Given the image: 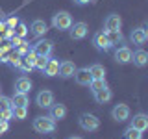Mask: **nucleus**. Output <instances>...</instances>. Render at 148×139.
<instances>
[{"mask_svg": "<svg viewBox=\"0 0 148 139\" xmlns=\"http://www.w3.org/2000/svg\"><path fill=\"white\" fill-rule=\"evenodd\" d=\"M32 126L37 133H54L56 132V120L52 117H48V115H39V117L34 119V122H32Z\"/></svg>", "mask_w": 148, "mask_h": 139, "instance_id": "nucleus-1", "label": "nucleus"}, {"mask_svg": "<svg viewBox=\"0 0 148 139\" xmlns=\"http://www.w3.org/2000/svg\"><path fill=\"white\" fill-rule=\"evenodd\" d=\"M78 124H80V128L83 132H96V130L100 128V119L96 117L95 113H82L80 117H78Z\"/></svg>", "mask_w": 148, "mask_h": 139, "instance_id": "nucleus-2", "label": "nucleus"}, {"mask_svg": "<svg viewBox=\"0 0 148 139\" xmlns=\"http://www.w3.org/2000/svg\"><path fill=\"white\" fill-rule=\"evenodd\" d=\"M72 15L69 11H58L52 15V26L59 32H67L69 28L72 26Z\"/></svg>", "mask_w": 148, "mask_h": 139, "instance_id": "nucleus-3", "label": "nucleus"}, {"mask_svg": "<svg viewBox=\"0 0 148 139\" xmlns=\"http://www.w3.org/2000/svg\"><path fill=\"white\" fill-rule=\"evenodd\" d=\"M130 117H132V111H130V106L124 104V102L115 104L113 109H111V119H113L115 122H124V120H128Z\"/></svg>", "mask_w": 148, "mask_h": 139, "instance_id": "nucleus-4", "label": "nucleus"}, {"mask_svg": "<svg viewBox=\"0 0 148 139\" xmlns=\"http://www.w3.org/2000/svg\"><path fill=\"white\" fill-rule=\"evenodd\" d=\"M87 34H89V26H87V22H72V26L69 28V35H71L72 41H82L85 39Z\"/></svg>", "mask_w": 148, "mask_h": 139, "instance_id": "nucleus-5", "label": "nucleus"}, {"mask_svg": "<svg viewBox=\"0 0 148 139\" xmlns=\"http://www.w3.org/2000/svg\"><path fill=\"white\" fill-rule=\"evenodd\" d=\"M32 50L37 56H45V58H50L54 52V41L50 39H39L35 45H32Z\"/></svg>", "mask_w": 148, "mask_h": 139, "instance_id": "nucleus-6", "label": "nucleus"}, {"mask_svg": "<svg viewBox=\"0 0 148 139\" xmlns=\"http://www.w3.org/2000/svg\"><path fill=\"white\" fill-rule=\"evenodd\" d=\"M92 46H95L98 52H109V50L113 48L106 32H96V34L92 35Z\"/></svg>", "mask_w": 148, "mask_h": 139, "instance_id": "nucleus-7", "label": "nucleus"}, {"mask_svg": "<svg viewBox=\"0 0 148 139\" xmlns=\"http://www.w3.org/2000/svg\"><path fill=\"white\" fill-rule=\"evenodd\" d=\"M130 41H132V45L135 46H143L148 41V32H146V24L145 26H139V28H133L132 32H130Z\"/></svg>", "mask_w": 148, "mask_h": 139, "instance_id": "nucleus-8", "label": "nucleus"}, {"mask_svg": "<svg viewBox=\"0 0 148 139\" xmlns=\"http://www.w3.org/2000/svg\"><path fill=\"white\" fill-rule=\"evenodd\" d=\"M54 93L50 91V89H41L39 93L35 95V104L39 106V108H45V109H48L50 106L54 104Z\"/></svg>", "mask_w": 148, "mask_h": 139, "instance_id": "nucleus-9", "label": "nucleus"}, {"mask_svg": "<svg viewBox=\"0 0 148 139\" xmlns=\"http://www.w3.org/2000/svg\"><path fill=\"white\" fill-rule=\"evenodd\" d=\"M113 59H115L119 65L132 63V48H130V46H126V45L117 46V50H115V54H113Z\"/></svg>", "mask_w": 148, "mask_h": 139, "instance_id": "nucleus-10", "label": "nucleus"}, {"mask_svg": "<svg viewBox=\"0 0 148 139\" xmlns=\"http://www.w3.org/2000/svg\"><path fill=\"white\" fill-rule=\"evenodd\" d=\"M120 28H122V19H120V15L109 13L104 21V32L106 34H108V32H119Z\"/></svg>", "mask_w": 148, "mask_h": 139, "instance_id": "nucleus-11", "label": "nucleus"}, {"mask_svg": "<svg viewBox=\"0 0 148 139\" xmlns=\"http://www.w3.org/2000/svg\"><path fill=\"white\" fill-rule=\"evenodd\" d=\"M76 65H74V61H71V59H65V61H59V71H58V76L63 78V80H69V78L74 76V72H76Z\"/></svg>", "mask_w": 148, "mask_h": 139, "instance_id": "nucleus-12", "label": "nucleus"}, {"mask_svg": "<svg viewBox=\"0 0 148 139\" xmlns=\"http://www.w3.org/2000/svg\"><path fill=\"white\" fill-rule=\"evenodd\" d=\"M130 126L139 130V132H146L148 130V115L146 113H135L133 115V119L130 117Z\"/></svg>", "mask_w": 148, "mask_h": 139, "instance_id": "nucleus-13", "label": "nucleus"}, {"mask_svg": "<svg viewBox=\"0 0 148 139\" xmlns=\"http://www.w3.org/2000/svg\"><path fill=\"white\" fill-rule=\"evenodd\" d=\"M67 113H69L67 106L61 104V102H59V104H56V102H54V104L48 108V117H52L56 122H58V120H63L65 117H67Z\"/></svg>", "mask_w": 148, "mask_h": 139, "instance_id": "nucleus-14", "label": "nucleus"}, {"mask_svg": "<svg viewBox=\"0 0 148 139\" xmlns=\"http://www.w3.org/2000/svg\"><path fill=\"white\" fill-rule=\"evenodd\" d=\"M132 63L135 65V67H139V69H145L148 65V52L139 46L135 52H132Z\"/></svg>", "mask_w": 148, "mask_h": 139, "instance_id": "nucleus-15", "label": "nucleus"}, {"mask_svg": "<svg viewBox=\"0 0 148 139\" xmlns=\"http://www.w3.org/2000/svg\"><path fill=\"white\" fill-rule=\"evenodd\" d=\"M74 82L78 83V85H89L91 80H92V76H91V72H89V67H80V69H76V72H74Z\"/></svg>", "mask_w": 148, "mask_h": 139, "instance_id": "nucleus-16", "label": "nucleus"}, {"mask_svg": "<svg viewBox=\"0 0 148 139\" xmlns=\"http://www.w3.org/2000/svg\"><path fill=\"white\" fill-rule=\"evenodd\" d=\"M32 87H34V83H32V80L28 76H24V74L15 80V91L17 93H26L28 95V93L32 91Z\"/></svg>", "mask_w": 148, "mask_h": 139, "instance_id": "nucleus-17", "label": "nucleus"}, {"mask_svg": "<svg viewBox=\"0 0 148 139\" xmlns=\"http://www.w3.org/2000/svg\"><path fill=\"white\" fill-rule=\"evenodd\" d=\"M30 30H32V34H34L35 37H39V39H41V37L48 32V24H46L43 19H35V21H32Z\"/></svg>", "mask_w": 148, "mask_h": 139, "instance_id": "nucleus-18", "label": "nucleus"}, {"mask_svg": "<svg viewBox=\"0 0 148 139\" xmlns=\"http://www.w3.org/2000/svg\"><path fill=\"white\" fill-rule=\"evenodd\" d=\"M58 71H59V59H56V58H52V56H50L48 61H46L45 71H43V76L54 78V76H58Z\"/></svg>", "mask_w": 148, "mask_h": 139, "instance_id": "nucleus-19", "label": "nucleus"}, {"mask_svg": "<svg viewBox=\"0 0 148 139\" xmlns=\"http://www.w3.org/2000/svg\"><path fill=\"white\" fill-rule=\"evenodd\" d=\"M92 98L96 100V104H108V102L113 98V91H111L109 85H108V87H104V89L92 93Z\"/></svg>", "mask_w": 148, "mask_h": 139, "instance_id": "nucleus-20", "label": "nucleus"}, {"mask_svg": "<svg viewBox=\"0 0 148 139\" xmlns=\"http://www.w3.org/2000/svg\"><path fill=\"white\" fill-rule=\"evenodd\" d=\"M11 104L13 108H28V104H30V98H28L26 93H13L11 96Z\"/></svg>", "mask_w": 148, "mask_h": 139, "instance_id": "nucleus-21", "label": "nucleus"}, {"mask_svg": "<svg viewBox=\"0 0 148 139\" xmlns=\"http://www.w3.org/2000/svg\"><path fill=\"white\" fill-rule=\"evenodd\" d=\"M108 39H109V43L111 46H119V45H124V35H122V32H108Z\"/></svg>", "mask_w": 148, "mask_h": 139, "instance_id": "nucleus-22", "label": "nucleus"}, {"mask_svg": "<svg viewBox=\"0 0 148 139\" xmlns=\"http://www.w3.org/2000/svg\"><path fill=\"white\" fill-rule=\"evenodd\" d=\"M89 72L92 78H106V67L102 63H92L89 67Z\"/></svg>", "mask_w": 148, "mask_h": 139, "instance_id": "nucleus-23", "label": "nucleus"}, {"mask_svg": "<svg viewBox=\"0 0 148 139\" xmlns=\"http://www.w3.org/2000/svg\"><path fill=\"white\" fill-rule=\"evenodd\" d=\"M87 87L91 89V93H96V91L104 89V87H108V82H106V78H92Z\"/></svg>", "mask_w": 148, "mask_h": 139, "instance_id": "nucleus-24", "label": "nucleus"}, {"mask_svg": "<svg viewBox=\"0 0 148 139\" xmlns=\"http://www.w3.org/2000/svg\"><path fill=\"white\" fill-rule=\"evenodd\" d=\"M13 32H15V35L17 37H21V39H26V35H28V26H26V22H22V21H18V24L13 28Z\"/></svg>", "mask_w": 148, "mask_h": 139, "instance_id": "nucleus-25", "label": "nucleus"}, {"mask_svg": "<svg viewBox=\"0 0 148 139\" xmlns=\"http://www.w3.org/2000/svg\"><path fill=\"white\" fill-rule=\"evenodd\" d=\"M122 137H124V139H143V132H139V130L128 126L126 130H124Z\"/></svg>", "mask_w": 148, "mask_h": 139, "instance_id": "nucleus-26", "label": "nucleus"}, {"mask_svg": "<svg viewBox=\"0 0 148 139\" xmlns=\"http://www.w3.org/2000/svg\"><path fill=\"white\" fill-rule=\"evenodd\" d=\"M30 48H32L30 43H28L26 39H22V43H21V45H18L17 48H15V54H17V56H21V58H24V56H26L28 52H30Z\"/></svg>", "mask_w": 148, "mask_h": 139, "instance_id": "nucleus-27", "label": "nucleus"}, {"mask_svg": "<svg viewBox=\"0 0 148 139\" xmlns=\"http://www.w3.org/2000/svg\"><path fill=\"white\" fill-rule=\"evenodd\" d=\"M6 63H8L11 69H18V67H21V63H22V58H21V56H17V54H15V56H9V54H8Z\"/></svg>", "mask_w": 148, "mask_h": 139, "instance_id": "nucleus-28", "label": "nucleus"}, {"mask_svg": "<svg viewBox=\"0 0 148 139\" xmlns=\"http://www.w3.org/2000/svg\"><path fill=\"white\" fill-rule=\"evenodd\" d=\"M28 117V108H13V119L24 120Z\"/></svg>", "mask_w": 148, "mask_h": 139, "instance_id": "nucleus-29", "label": "nucleus"}, {"mask_svg": "<svg viewBox=\"0 0 148 139\" xmlns=\"http://www.w3.org/2000/svg\"><path fill=\"white\" fill-rule=\"evenodd\" d=\"M46 61H48V58H45V56H37V59H35V65H34V69H37L41 74H43L45 71V67H46Z\"/></svg>", "mask_w": 148, "mask_h": 139, "instance_id": "nucleus-30", "label": "nucleus"}, {"mask_svg": "<svg viewBox=\"0 0 148 139\" xmlns=\"http://www.w3.org/2000/svg\"><path fill=\"white\" fill-rule=\"evenodd\" d=\"M4 21H6V26H8V28H15V26L18 24V21H21V19H18V17L15 15V13H11V15L6 17Z\"/></svg>", "mask_w": 148, "mask_h": 139, "instance_id": "nucleus-31", "label": "nucleus"}, {"mask_svg": "<svg viewBox=\"0 0 148 139\" xmlns=\"http://www.w3.org/2000/svg\"><path fill=\"white\" fill-rule=\"evenodd\" d=\"M13 104H11V98H8V96L0 95V109H11Z\"/></svg>", "mask_w": 148, "mask_h": 139, "instance_id": "nucleus-32", "label": "nucleus"}, {"mask_svg": "<svg viewBox=\"0 0 148 139\" xmlns=\"http://www.w3.org/2000/svg\"><path fill=\"white\" fill-rule=\"evenodd\" d=\"M21 43H22V39H21V37H17V35H13L11 39H9V46H11V48H17Z\"/></svg>", "mask_w": 148, "mask_h": 139, "instance_id": "nucleus-33", "label": "nucleus"}, {"mask_svg": "<svg viewBox=\"0 0 148 139\" xmlns=\"http://www.w3.org/2000/svg\"><path fill=\"white\" fill-rule=\"evenodd\" d=\"M8 130H9V122H8V120H0V136L6 133Z\"/></svg>", "mask_w": 148, "mask_h": 139, "instance_id": "nucleus-34", "label": "nucleus"}, {"mask_svg": "<svg viewBox=\"0 0 148 139\" xmlns=\"http://www.w3.org/2000/svg\"><path fill=\"white\" fill-rule=\"evenodd\" d=\"M9 50H11L9 45H0V58H4L6 54H9Z\"/></svg>", "mask_w": 148, "mask_h": 139, "instance_id": "nucleus-35", "label": "nucleus"}, {"mask_svg": "<svg viewBox=\"0 0 148 139\" xmlns=\"http://www.w3.org/2000/svg\"><path fill=\"white\" fill-rule=\"evenodd\" d=\"M13 35H15V32H13V28H8V30H6V32L2 34V37H4V39H8V41L11 39Z\"/></svg>", "mask_w": 148, "mask_h": 139, "instance_id": "nucleus-36", "label": "nucleus"}, {"mask_svg": "<svg viewBox=\"0 0 148 139\" xmlns=\"http://www.w3.org/2000/svg\"><path fill=\"white\" fill-rule=\"evenodd\" d=\"M76 6H87V4H91V2H95V0H72Z\"/></svg>", "mask_w": 148, "mask_h": 139, "instance_id": "nucleus-37", "label": "nucleus"}, {"mask_svg": "<svg viewBox=\"0 0 148 139\" xmlns=\"http://www.w3.org/2000/svg\"><path fill=\"white\" fill-rule=\"evenodd\" d=\"M6 30H8V26H6V21L2 19V21H0V34H4Z\"/></svg>", "mask_w": 148, "mask_h": 139, "instance_id": "nucleus-38", "label": "nucleus"}, {"mask_svg": "<svg viewBox=\"0 0 148 139\" xmlns=\"http://www.w3.org/2000/svg\"><path fill=\"white\" fill-rule=\"evenodd\" d=\"M67 139H83V137H80V136H71V137H67Z\"/></svg>", "mask_w": 148, "mask_h": 139, "instance_id": "nucleus-39", "label": "nucleus"}, {"mask_svg": "<svg viewBox=\"0 0 148 139\" xmlns=\"http://www.w3.org/2000/svg\"><path fill=\"white\" fill-rule=\"evenodd\" d=\"M4 43V37H2V34H0V45H2Z\"/></svg>", "mask_w": 148, "mask_h": 139, "instance_id": "nucleus-40", "label": "nucleus"}]
</instances>
